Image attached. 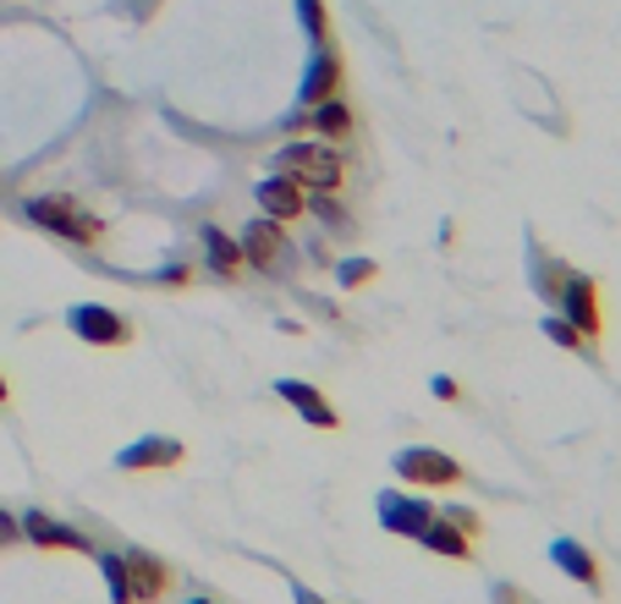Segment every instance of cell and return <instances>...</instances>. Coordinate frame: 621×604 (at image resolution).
<instances>
[{
	"mask_svg": "<svg viewBox=\"0 0 621 604\" xmlns=\"http://www.w3.org/2000/svg\"><path fill=\"white\" fill-rule=\"evenodd\" d=\"M276 170H287L303 192H335L341 176H346L341 154L330 149L324 138H319V144H287V149L276 154Z\"/></svg>",
	"mask_w": 621,
	"mask_h": 604,
	"instance_id": "cell-1",
	"label": "cell"
},
{
	"mask_svg": "<svg viewBox=\"0 0 621 604\" xmlns=\"http://www.w3.org/2000/svg\"><path fill=\"white\" fill-rule=\"evenodd\" d=\"M22 215H28L33 226H44V231H55V237H66V242H83V248H94V242L105 237V226H100V215H89V209H77L72 198H28V204H22Z\"/></svg>",
	"mask_w": 621,
	"mask_h": 604,
	"instance_id": "cell-2",
	"label": "cell"
},
{
	"mask_svg": "<svg viewBox=\"0 0 621 604\" xmlns=\"http://www.w3.org/2000/svg\"><path fill=\"white\" fill-rule=\"evenodd\" d=\"M556 298H561V319H567L583 341H600L606 313H600V287H594L589 275H567V281L556 287Z\"/></svg>",
	"mask_w": 621,
	"mask_h": 604,
	"instance_id": "cell-3",
	"label": "cell"
},
{
	"mask_svg": "<svg viewBox=\"0 0 621 604\" xmlns=\"http://www.w3.org/2000/svg\"><path fill=\"white\" fill-rule=\"evenodd\" d=\"M66 324H72V335L89 341V346H127V341H133V324H127L116 308H105V302H77V308L66 313Z\"/></svg>",
	"mask_w": 621,
	"mask_h": 604,
	"instance_id": "cell-4",
	"label": "cell"
},
{
	"mask_svg": "<svg viewBox=\"0 0 621 604\" xmlns=\"http://www.w3.org/2000/svg\"><path fill=\"white\" fill-rule=\"evenodd\" d=\"M396 472H402L407 483H435V489H446V483L463 478V461L435 451V446H407V451H396Z\"/></svg>",
	"mask_w": 621,
	"mask_h": 604,
	"instance_id": "cell-5",
	"label": "cell"
},
{
	"mask_svg": "<svg viewBox=\"0 0 621 604\" xmlns=\"http://www.w3.org/2000/svg\"><path fill=\"white\" fill-rule=\"evenodd\" d=\"M253 198H259V209L270 215V220H298V215H309V192L287 176V170H276V176H265L259 187H253Z\"/></svg>",
	"mask_w": 621,
	"mask_h": 604,
	"instance_id": "cell-6",
	"label": "cell"
},
{
	"mask_svg": "<svg viewBox=\"0 0 621 604\" xmlns=\"http://www.w3.org/2000/svg\"><path fill=\"white\" fill-rule=\"evenodd\" d=\"M374 506H380L385 533H402V539H418V533L429 528V517H435V506L418 500V494H380Z\"/></svg>",
	"mask_w": 621,
	"mask_h": 604,
	"instance_id": "cell-7",
	"label": "cell"
},
{
	"mask_svg": "<svg viewBox=\"0 0 621 604\" xmlns=\"http://www.w3.org/2000/svg\"><path fill=\"white\" fill-rule=\"evenodd\" d=\"M242 264H259V270H276L281 264V242H287V226L281 220H270V215H259L253 226H242Z\"/></svg>",
	"mask_w": 621,
	"mask_h": 604,
	"instance_id": "cell-8",
	"label": "cell"
},
{
	"mask_svg": "<svg viewBox=\"0 0 621 604\" xmlns=\"http://www.w3.org/2000/svg\"><path fill=\"white\" fill-rule=\"evenodd\" d=\"M17 528H22V539H33L39 550H77V555H89V550H94L77 528H66V522H55V517H44V511H28Z\"/></svg>",
	"mask_w": 621,
	"mask_h": 604,
	"instance_id": "cell-9",
	"label": "cell"
},
{
	"mask_svg": "<svg viewBox=\"0 0 621 604\" xmlns=\"http://www.w3.org/2000/svg\"><path fill=\"white\" fill-rule=\"evenodd\" d=\"M187 456L182 440H170V435H149V440H133L127 451L116 456V467L122 472H149V467H176Z\"/></svg>",
	"mask_w": 621,
	"mask_h": 604,
	"instance_id": "cell-10",
	"label": "cell"
},
{
	"mask_svg": "<svg viewBox=\"0 0 621 604\" xmlns=\"http://www.w3.org/2000/svg\"><path fill=\"white\" fill-rule=\"evenodd\" d=\"M335 88H341V55H335L330 44H313V61H309V72H303L298 100H303V105H319V100H330Z\"/></svg>",
	"mask_w": 621,
	"mask_h": 604,
	"instance_id": "cell-11",
	"label": "cell"
},
{
	"mask_svg": "<svg viewBox=\"0 0 621 604\" xmlns=\"http://www.w3.org/2000/svg\"><path fill=\"white\" fill-rule=\"evenodd\" d=\"M418 544L435 550V555H446V561H467L473 555V528H463L457 517H429V528L418 533Z\"/></svg>",
	"mask_w": 621,
	"mask_h": 604,
	"instance_id": "cell-12",
	"label": "cell"
},
{
	"mask_svg": "<svg viewBox=\"0 0 621 604\" xmlns=\"http://www.w3.org/2000/svg\"><path fill=\"white\" fill-rule=\"evenodd\" d=\"M122 561H127V589H133V600L155 604L159 594H165V583H170L165 561H155L149 550H133V555H122Z\"/></svg>",
	"mask_w": 621,
	"mask_h": 604,
	"instance_id": "cell-13",
	"label": "cell"
},
{
	"mask_svg": "<svg viewBox=\"0 0 621 604\" xmlns=\"http://www.w3.org/2000/svg\"><path fill=\"white\" fill-rule=\"evenodd\" d=\"M276 390H281V396H287V402L298 407V418H303L309 429H341L335 407H330V402H324V396H319L313 385H303V379H281Z\"/></svg>",
	"mask_w": 621,
	"mask_h": 604,
	"instance_id": "cell-14",
	"label": "cell"
},
{
	"mask_svg": "<svg viewBox=\"0 0 621 604\" xmlns=\"http://www.w3.org/2000/svg\"><path fill=\"white\" fill-rule=\"evenodd\" d=\"M550 561L572 577V583H583V589H600V561H594V550H583L578 539H550Z\"/></svg>",
	"mask_w": 621,
	"mask_h": 604,
	"instance_id": "cell-15",
	"label": "cell"
},
{
	"mask_svg": "<svg viewBox=\"0 0 621 604\" xmlns=\"http://www.w3.org/2000/svg\"><path fill=\"white\" fill-rule=\"evenodd\" d=\"M204 253H209V270H215V275H226V281L242 275V242L226 237L220 226H204Z\"/></svg>",
	"mask_w": 621,
	"mask_h": 604,
	"instance_id": "cell-16",
	"label": "cell"
},
{
	"mask_svg": "<svg viewBox=\"0 0 621 604\" xmlns=\"http://www.w3.org/2000/svg\"><path fill=\"white\" fill-rule=\"evenodd\" d=\"M309 127L324 138V144H335V138H346L352 133V111L330 94V100H319V105H309Z\"/></svg>",
	"mask_w": 621,
	"mask_h": 604,
	"instance_id": "cell-17",
	"label": "cell"
},
{
	"mask_svg": "<svg viewBox=\"0 0 621 604\" xmlns=\"http://www.w3.org/2000/svg\"><path fill=\"white\" fill-rule=\"evenodd\" d=\"M298 22H303V33H309L313 44H330V11H324V0H298Z\"/></svg>",
	"mask_w": 621,
	"mask_h": 604,
	"instance_id": "cell-18",
	"label": "cell"
},
{
	"mask_svg": "<svg viewBox=\"0 0 621 604\" xmlns=\"http://www.w3.org/2000/svg\"><path fill=\"white\" fill-rule=\"evenodd\" d=\"M100 566H105V583H111V600L116 604H133V589H127V561L122 555H100Z\"/></svg>",
	"mask_w": 621,
	"mask_h": 604,
	"instance_id": "cell-19",
	"label": "cell"
},
{
	"mask_svg": "<svg viewBox=\"0 0 621 604\" xmlns=\"http://www.w3.org/2000/svg\"><path fill=\"white\" fill-rule=\"evenodd\" d=\"M545 335H550L556 346H567V352H578V346H589V341H583V335H578V330H572V324L561 319V313H550V319H545Z\"/></svg>",
	"mask_w": 621,
	"mask_h": 604,
	"instance_id": "cell-20",
	"label": "cell"
},
{
	"mask_svg": "<svg viewBox=\"0 0 621 604\" xmlns=\"http://www.w3.org/2000/svg\"><path fill=\"white\" fill-rule=\"evenodd\" d=\"M363 281H374V259H346L341 264V287H363Z\"/></svg>",
	"mask_w": 621,
	"mask_h": 604,
	"instance_id": "cell-21",
	"label": "cell"
},
{
	"mask_svg": "<svg viewBox=\"0 0 621 604\" xmlns=\"http://www.w3.org/2000/svg\"><path fill=\"white\" fill-rule=\"evenodd\" d=\"M17 539H22L17 517H11V511H0V550H6V544H17Z\"/></svg>",
	"mask_w": 621,
	"mask_h": 604,
	"instance_id": "cell-22",
	"label": "cell"
},
{
	"mask_svg": "<svg viewBox=\"0 0 621 604\" xmlns=\"http://www.w3.org/2000/svg\"><path fill=\"white\" fill-rule=\"evenodd\" d=\"M435 396L441 402H457V379H435Z\"/></svg>",
	"mask_w": 621,
	"mask_h": 604,
	"instance_id": "cell-23",
	"label": "cell"
},
{
	"mask_svg": "<svg viewBox=\"0 0 621 604\" xmlns=\"http://www.w3.org/2000/svg\"><path fill=\"white\" fill-rule=\"evenodd\" d=\"M298 600H303V604H319V600H313V594H309V589H298Z\"/></svg>",
	"mask_w": 621,
	"mask_h": 604,
	"instance_id": "cell-24",
	"label": "cell"
},
{
	"mask_svg": "<svg viewBox=\"0 0 621 604\" xmlns=\"http://www.w3.org/2000/svg\"><path fill=\"white\" fill-rule=\"evenodd\" d=\"M6 396H11V390H6V374H0V407H6Z\"/></svg>",
	"mask_w": 621,
	"mask_h": 604,
	"instance_id": "cell-25",
	"label": "cell"
},
{
	"mask_svg": "<svg viewBox=\"0 0 621 604\" xmlns=\"http://www.w3.org/2000/svg\"><path fill=\"white\" fill-rule=\"evenodd\" d=\"M193 604H209V600H193Z\"/></svg>",
	"mask_w": 621,
	"mask_h": 604,
	"instance_id": "cell-26",
	"label": "cell"
}]
</instances>
